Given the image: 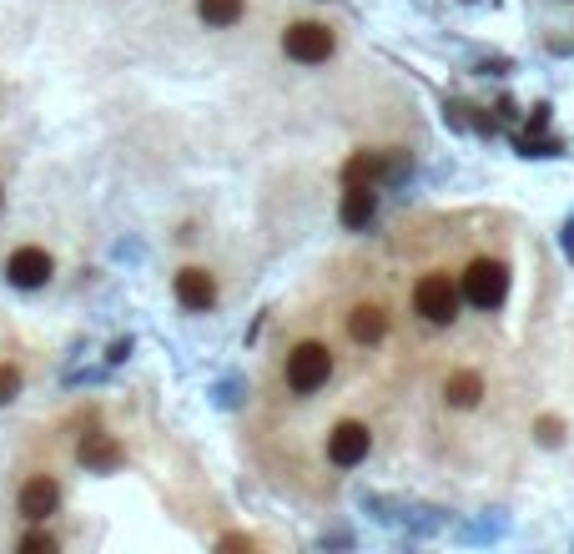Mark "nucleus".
<instances>
[{
	"label": "nucleus",
	"mask_w": 574,
	"mask_h": 554,
	"mask_svg": "<svg viewBox=\"0 0 574 554\" xmlns=\"http://www.w3.org/2000/svg\"><path fill=\"white\" fill-rule=\"evenodd\" d=\"M464 298H469L474 308H483V313H494L504 298H510V267L499 263V257H479V263H469V273H464Z\"/></svg>",
	"instance_id": "nucleus-1"
},
{
	"label": "nucleus",
	"mask_w": 574,
	"mask_h": 554,
	"mask_svg": "<svg viewBox=\"0 0 574 554\" xmlns=\"http://www.w3.org/2000/svg\"><path fill=\"white\" fill-rule=\"evenodd\" d=\"M327 373H333V353H327V344H298L292 353H287V388L292 394H318L327 383Z\"/></svg>",
	"instance_id": "nucleus-2"
},
{
	"label": "nucleus",
	"mask_w": 574,
	"mask_h": 554,
	"mask_svg": "<svg viewBox=\"0 0 574 554\" xmlns=\"http://www.w3.org/2000/svg\"><path fill=\"white\" fill-rule=\"evenodd\" d=\"M458 298H464V292H458L444 273L418 277V288H414V308H418V317H423V323H433V328L454 323V317H458Z\"/></svg>",
	"instance_id": "nucleus-3"
},
{
	"label": "nucleus",
	"mask_w": 574,
	"mask_h": 554,
	"mask_svg": "<svg viewBox=\"0 0 574 554\" xmlns=\"http://www.w3.org/2000/svg\"><path fill=\"white\" fill-rule=\"evenodd\" d=\"M333 31L323 26V21H298V26L283 31V51L292 56V61H302V67H318V61H327L333 56Z\"/></svg>",
	"instance_id": "nucleus-4"
},
{
	"label": "nucleus",
	"mask_w": 574,
	"mask_h": 554,
	"mask_svg": "<svg viewBox=\"0 0 574 554\" xmlns=\"http://www.w3.org/2000/svg\"><path fill=\"white\" fill-rule=\"evenodd\" d=\"M368 449H373V434H368V423H358V419L338 423V429L327 434V459L338 463V469H358V463L368 459Z\"/></svg>",
	"instance_id": "nucleus-5"
},
{
	"label": "nucleus",
	"mask_w": 574,
	"mask_h": 554,
	"mask_svg": "<svg viewBox=\"0 0 574 554\" xmlns=\"http://www.w3.org/2000/svg\"><path fill=\"white\" fill-rule=\"evenodd\" d=\"M5 277H11L15 288H46L51 282V252L46 248H15L11 263H5Z\"/></svg>",
	"instance_id": "nucleus-6"
},
{
	"label": "nucleus",
	"mask_w": 574,
	"mask_h": 554,
	"mask_svg": "<svg viewBox=\"0 0 574 554\" xmlns=\"http://www.w3.org/2000/svg\"><path fill=\"white\" fill-rule=\"evenodd\" d=\"M177 303L192 308V313H207V308L217 303V277H212L207 267H182V273H177Z\"/></svg>",
	"instance_id": "nucleus-7"
},
{
	"label": "nucleus",
	"mask_w": 574,
	"mask_h": 554,
	"mask_svg": "<svg viewBox=\"0 0 574 554\" xmlns=\"http://www.w3.org/2000/svg\"><path fill=\"white\" fill-rule=\"evenodd\" d=\"M76 459L86 463V469H96V474H111V469H121L127 449H121L111 434H86V438L76 444Z\"/></svg>",
	"instance_id": "nucleus-8"
},
{
	"label": "nucleus",
	"mask_w": 574,
	"mask_h": 554,
	"mask_svg": "<svg viewBox=\"0 0 574 554\" xmlns=\"http://www.w3.org/2000/svg\"><path fill=\"white\" fill-rule=\"evenodd\" d=\"M56 504H61V484L56 479H26V489H21V515L31 519V525H40L46 515H56Z\"/></svg>",
	"instance_id": "nucleus-9"
},
{
	"label": "nucleus",
	"mask_w": 574,
	"mask_h": 554,
	"mask_svg": "<svg viewBox=\"0 0 574 554\" xmlns=\"http://www.w3.org/2000/svg\"><path fill=\"white\" fill-rule=\"evenodd\" d=\"M338 217H343V227L363 232V227L379 217V186H348V192H343Z\"/></svg>",
	"instance_id": "nucleus-10"
},
{
	"label": "nucleus",
	"mask_w": 574,
	"mask_h": 554,
	"mask_svg": "<svg viewBox=\"0 0 574 554\" xmlns=\"http://www.w3.org/2000/svg\"><path fill=\"white\" fill-rule=\"evenodd\" d=\"M348 333H352V344H363V348L383 344V338H388V313L373 303H358L348 313Z\"/></svg>",
	"instance_id": "nucleus-11"
},
{
	"label": "nucleus",
	"mask_w": 574,
	"mask_h": 554,
	"mask_svg": "<svg viewBox=\"0 0 574 554\" xmlns=\"http://www.w3.org/2000/svg\"><path fill=\"white\" fill-rule=\"evenodd\" d=\"M388 172H398V161L379 157V152H358V157L343 167V186H379Z\"/></svg>",
	"instance_id": "nucleus-12"
},
{
	"label": "nucleus",
	"mask_w": 574,
	"mask_h": 554,
	"mask_svg": "<svg viewBox=\"0 0 574 554\" xmlns=\"http://www.w3.org/2000/svg\"><path fill=\"white\" fill-rule=\"evenodd\" d=\"M444 398H449V409H479V398H483V378H479L474 369L449 373Z\"/></svg>",
	"instance_id": "nucleus-13"
},
{
	"label": "nucleus",
	"mask_w": 574,
	"mask_h": 554,
	"mask_svg": "<svg viewBox=\"0 0 574 554\" xmlns=\"http://www.w3.org/2000/svg\"><path fill=\"white\" fill-rule=\"evenodd\" d=\"M196 15L207 26H237L242 21V0H196Z\"/></svg>",
	"instance_id": "nucleus-14"
},
{
	"label": "nucleus",
	"mask_w": 574,
	"mask_h": 554,
	"mask_svg": "<svg viewBox=\"0 0 574 554\" xmlns=\"http://www.w3.org/2000/svg\"><path fill=\"white\" fill-rule=\"evenodd\" d=\"M21 394V369L15 363H0V404H11Z\"/></svg>",
	"instance_id": "nucleus-15"
},
{
	"label": "nucleus",
	"mask_w": 574,
	"mask_h": 554,
	"mask_svg": "<svg viewBox=\"0 0 574 554\" xmlns=\"http://www.w3.org/2000/svg\"><path fill=\"white\" fill-rule=\"evenodd\" d=\"M535 429H539V444H545V449H554V444L564 438V423H560V419H549V413L535 423Z\"/></svg>",
	"instance_id": "nucleus-16"
},
{
	"label": "nucleus",
	"mask_w": 574,
	"mask_h": 554,
	"mask_svg": "<svg viewBox=\"0 0 574 554\" xmlns=\"http://www.w3.org/2000/svg\"><path fill=\"white\" fill-rule=\"evenodd\" d=\"M21 554H56V540L36 529V534H26V540H21Z\"/></svg>",
	"instance_id": "nucleus-17"
},
{
	"label": "nucleus",
	"mask_w": 574,
	"mask_h": 554,
	"mask_svg": "<svg viewBox=\"0 0 574 554\" xmlns=\"http://www.w3.org/2000/svg\"><path fill=\"white\" fill-rule=\"evenodd\" d=\"M549 127V106H535V117H529V132H545Z\"/></svg>",
	"instance_id": "nucleus-18"
},
{
	"label": "nucleus",
	"mask_w": 574,
	"mask_h": 554,
	"mask_svg": "<svg viewBox=\"0 0 574 554\" xmlns=\"http://www.w3.org/2000/svg\"><path fill=\"white\" fill-rule=\"evenodd\" d=\"M223 550H252V540H248V534H227Z\"/></svg>",
	"instance_id": "nucleus-19"
},
{
	"label": "nucleus",
	"mask_w": 574,
	"mask_h": 554,
	"mask_svg": "<svg viewBox=\"0 0 574 554\" xmlns=\"http://www.w3.org/2000/svg\"><path fill=\"white\" fill-rule=\"evenodd\" d=\"M131 353V344H127V338H121V344H111V353H106V358H111V363H121V358H127Z\"/></svg>",
	"instance_id": "nucleus-20"
}]
</instances>
